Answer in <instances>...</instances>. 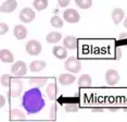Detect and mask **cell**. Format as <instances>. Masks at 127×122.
I'll list each match as a JSON object with an SVG mask.
<instances>
[{
  "label": "cell",
  "instance_id": "obj_2",
  "mask_svg": "<svg viewBox=\"0 0 127 122\" xmlns=\"http://www.w3.org/2000/svg\"><path fill=\"white\" fill-rule=\"evenodd\" d=\"M64 69L71 73H78L82 69V62L76 57H70L65 61Z\"/></svg>",
  "mask_w": 127,
  "mask_h": 122
},
{
  "label": "cell",
  "instance_id": "obj_24",
  "mask_svg": "<svg viewBox=\"0 0 127 122\" xmlns=\"http://www.w3.org/2000/svg\"><path fill=\"white\" fill-rule=\"evenodd\" d=\"M50 23H51V25H52L53 27H56V28L63 27V20L60 16H58V15H54V16L51 17Z\"/></svg>",
  "mask_w": 127,
  "mask_h": 122
},
{
  "label": "cell",
  "instance_id": "obj_34",
  "mask_svg": "<svg viewBox=\"0 0 127 122\" xmlns=\"http://www.w3.org/2000/svg\"><path fill=\"white\" fill-rule=\"evenodd\" d=\"M124 26H125V27L127 28V17L125 19V21H124Z\"/></svg>",
  "mask_w": 127,
  "mask_h": 122
},
{
  "label": "cell",
  "instance_id": "obj_12",
  "mask_svg": "<svg viewBox=\"0 0 127 122\" xmlns=\"http://www.w3.org/2000/svg\"><path fill=\"white\" fill-rule=\"evenodd\" d=\"M63 46H64L66 49H70V50H74V49H76L77 46H78L76 37L71 36V35L64 37V39H63Z\"/></svg>",
  "mask_w": 127,
  "mask_h": 122
},
{
  "label": "cell",
  "instance_id": "obj_18",
  "mask_svg": "<svg viewBox=\"0 0 127 122\" xmlns=\"http://www.w3.org/2000/svg\"><path fill=\"white\" fill-rule=\"evenodd\" d=\"M47 65V63L42 60H36V61H33V62L30 64V70L32 72H39L41 70H44Z\"/></svg>",
  "mask_w": 127,
  "mask_h": 122
},
{
  "label": "cell",
  "instance_id": "obj_15",
  "mask_svg": "<svg viewBox=\"0 0 127 122\" xmlns=\"http://www.w3.org/2000/svg\"><path fill=\"white\" fill-rule=\"evenodd\" d=\"M112 20L115 24H120L121 22L123 21L124 16H125V13H124V10L121 8H115L113 11H112Z\"/></svg>",
  "mask_w": 127,
  "mask_h": 122
},
{
  "label": "cell",
  "instance_id": "obj_22",
  "mask_svg": "<svg viewBox=\"0 0 127 122\" xmlns=\"http://www.w3.org/2000/svg\"><path fill=\"white\" fill-rule=\"evenodd\" d=\"M10 118L12 120H23V119H25V115L20 110L13 109L10 111Z\"/></svg>",
  "mask_w": 127,
  "mask_h": 122
},
{
  "label": "cell",
  "instance_id": "obj_11",
  "mask_svg": "<svg viewBox=\"0 0 127 122\" xmlns=\"http://www.w3.org/2000/svg\"><path fill=\"white\" fill-rule=\"evenodd\" d=\"M58 80H59V83L61 84V85L67 86V85L73 84L75 81H76V77L70 73H63V74H60V76Z\"/></svg>",
  "mask_w": 127,
  "mask_h": 122
},
{
  "label": "cell",
  "instance_id": "obj_30",
  "mask_svg": "<svg viewBox=\"0 0 127 122\" xmlns=\"http://www.w3.org/2000/svg\"><path fill=\"white\" fill-rule=\"evenodd\" d=\"M0 101H1V103H0V107H1V108H3V107H4V105H5V99H4V96H0Z\"/></svg>",
  "mask_w": 127,
  "mask_h": 122
},
{
  "label": "cell",
  "instance_id": "obj_16",
  "mask_svg": "<svg viewBox=\"0 0 127 122\" xmlns=\"http://www.w3.org/2000/svg\"><path fill=\"white\" fill-rule=\"evenodd\" d=\"M0 59L3 63H11L14 61V57L9 49H2L0 51Z\"/></svg>",
  "mask_w": 127,
  "mask_h": 122
},
{
  "label": "cell",
  "instance_id": "obj_3",
  "mask_svg": "<svg viewBox=\"0 0 127 122\" xmlns=\"http://www.w3.org/2000/svg\"><path fill=\"white\" fill-rule=\"evenodd\" d=\"M26 52L31 56H38V55L41 52V44H40L38 40H35V39H32L30 40L27 44H26Z\"/></svg>",
  "mask_w": 127,
  "mask_h": 122
},
{
  "label": "cell",
  "instance_id": "obj_23",
  "mask_svg": "<svg viewBox=\"0 0 127 122\" xmlns=\"http://www.w3.org/2000/svg\"><path fill=\"white\" fill-rule=\"evenodd\" d=\"M75 3L77 4V7H79L83 10L89 9L92 4V0H75Z\"/></svg>",
  "mask_w": 127,
  "mask_h": 122
},
{
  "label": "cell",
  "instance_id": "obj_4",
  "mask_svg": "<svg viewBox=\"0 0 127 122\" xmlns=\"http://www.w3.org/2000/svg\"><path fill=\"white\" fill-rule=\"evenodd\" d=\"M63 19H64L67 23L75 24V23L79 22L80 15L76 10H74V9H66L64 12H63Z\"/></svg>",
  "mask_w": 127,
  "mask_h": 122
},
{
  "label": "cell",
  "instance_id": "obj_17",
  "mask_svg": "<svg viewBox=\"0 0 127 122\" xmlns=\"http://www.w3.org/2000/svg\"><path fill=\"white\" fill-rule=\"evenodd\" d=\"M91 83H92V80H91V76L89 74H83V75H80L79 78H78V81H77V84H78V86L79 87H83V88L91 86Z\"/></svg>",
  "mask_w": 127,
  "mask_h": 122
},
{
  "label": "cell",
  "instance_id": "obj_13",
  "mask_svg": "<svg viewBox=\"0 0 127 122\" xmlns=\"http://www.w3.org/2000/svg\"><path fill=\"white\" fill-rule=\"evenodd\" d=\"M13 35H14V37H15L16 39H19V40L24 39L25 37L27 36L26 27L23 26V25H16L15 27H14V30H13Z\"/></svg>",
  "mask_w": 127,
  "mask_h": 122
},
{
  "label": "cell",
  "instance_id": "obj_27",
  "mask_svg": "<svg viewBox=\"0 0 127 122\" xmlns=\"http://www.w3.org/2000/svg\"><path fill=\"white\" fill-rule=\"evenodd\" d=\"M50 118L52 119V120H56L57 119V106L56 105H53L52 108L50 110Z\"/></svg>",
  "mask_w": 127,
  "mask_h": 122
},
{
  "label": "cell",
  "instance_id": "obj_26",
  "mask_svg": "<svg viewBox=\"0 0 127 122\" xmlns=\"http://www.w3.org/2000/svg\"><path fill=\"white\" fill-rule=\"evenodd\" d=\"M11 83H12V77L8 74H3L1 76V84L5 87H10Z\"/></svg>",
  "mask_w": 127,
  "mask_h": 122
},
{
  "label": "cell",
  "instance_id": "obj_32",
  "mask_svg": "<svg viewBox=\"0 0 127 122\" xmlns=\"http://www.w3.org/2000/svg\"><path fill=\"white\" fill-rule=\"evenodd\" d=\"M103 108H94L92 109V112H102Z\"/></svg>",
  "mask_w": 127,
  "mask_h": 122
},
{
  "label": "cell",
  "instance_id": "obj_33",
  "mask_svg": "<svg viewBox=\"0 0 127 122\" xmlns=\"http://www.w3.org/2000/svg\"><path fill=\"white\" fill-rule=\"evenodd\" d=\"M118 108H110V111H117Z\"/></svg>",
  "mask_w": 127,
  "mask_h": 122
},
{
  "label": "cell",
  "instance_id": "obj_19",
  "mask_svg": "<svg viewBox=\"0 0 127 122\" xmlns=\"http://www.w3.org/2000/svg\"><path fill=\"white\" fill-rule=\"evenodd\" d=\"M62 38V34H60L59 32H51L47 35L46 37V40L49 44H57L58 42H60Z\"/></svg>",
  "mask_w": 127,
  "mask_h": 122
},
{
  "label": "cell",
  "instance_id": "obj_5",
  "mask_svg": "<svg viewBox=\"0 0 127 122\" xmlns=\"http://www.w3.org/2000/svg\"><path fill=\"white\" fill-rule=\"evenodd\" d=\"M22 82L20 78H12V83L10 85L9 94L11 97H19L22 93Z\"/></svg>",
  "mask_w": 127,
  "mask_h": 122
},
{
  "label": "cell",
  "instance_id": "obj_8",
  "mask_svg": "<svg viewBox=\"0 0 127 122\" xmlns=\"http://www.w3.org/2000/svg\"><path fill=\"white\" fill-rule=\"evenodd\" d=\"M120 74L116 70L109 69L105 73V81L109 85H116L120 82Z\"/></svg>",
  "mask_w": 127,
  "mask_h": 122
},
{
  "label": "cell",
  "instance_id": "obj_21",
  "mask_svg": "<svg viewBox=\"0 0 127 122\" xmlns=\"http://www.w3.org/2000/svg\"><path fill=\"white\" fill-rule=\"evenodd\" d=\"M48 7V0H34V8L37 11H42Z\"/></svg>",
  "mask_w": 127,
  "mask_h": 122
},
{
  "label": "cell",
  "instance_id": "obj_9",
  "mask_svg": "<svg viewBox=\"0 0 127 122\" xmlns=\"http://www.w3.org/2000/svg\"><path fill=\"white\" fill-rule=\"evenodd\" d=\"M46 93L48 95V98L50 100H57L58 99V96H59V88H58L57 84L56 83H51L49 84L48 87L46 88Z\"/></svg>",
  "mask_w": 127,
  "mask_h": 122
},
{
  "label": "cell",
  "instance_id": "obj_1",
  "mask_svg": "<svg viewBox=\"0 0 127 122\" xmlns=\"http://www.w3.org/2000/svg\"><path fill=\"white\" fill-rule=\"evenodd\" d=\"M22 106L28 115H35L45 108L46 103L39 87H33L22 97Z\"/></svg>",
  "mask_w": 127,
  "mask_h": 122
},
{
  "label": "cell",
  "instance_id": "obj_28",
  "mask_svg": "<svg viewBox=\"0 0 127 122\" xmlns=\"http://www.w3.org/2000/svg\"><path fill=\"white\" fill-rule=\"evenodd\" d=\"M0 28H1V32H0L1 35H4L9 31V26H8V24H5V23H1V24H0Z\"/></svg>",
  "mask_w": 127,
  "mask_h": 122
},
{
  "label": "cell",
  "instance_id": "obj_31",
  "mask_svg": "<svg viewBox=\"0 0 127 122\" xmlns=\"http://www.w3.org/2000/svg\"><path fill=\"white\" fill-rule=\"evenodd\" d=\"M118 39H121V40L127 39V33H122V34H120V36H118Z\"/></svg>",
  "mask_w": 127,
  "mask_h": 122
},
{
  "label": "cell",
  "instance_id": "obj_29",
  "mask_svg": "<svg viewBox=\"0 0 127 122\" xmlns=\"http://www.w3.org/2000/svg\"><path fill=\"white\" fill-rule=\"evenodd\" d=\"M70 1L71 0H58V3H59L60 7L65 8V7H67V5L70 4Z\"/></svg>",
  "mask_w": 127,
  "mask_h": 122
},
{
  "label": "cell",
  "instance_id": "obj_6",
  "mask_svg": "<svg viewBox=\"0 0 127 122\" xmlns=\"http://www.w3.org/2000/svg\"><path fill=\"white\" fill-rule=\"evenodd\" d=\"M11 71H12V74L15 76H23V75L26 74L27 68L24 61H16L15 63H13Z\"/></svg>",
  "mask_w": 127,
  "mask_h": 122
},
{
  "label": "cell",
  "instance_id": "obj_25",
  "mask_svg": "<svg viewBox=\"0 0 127 122\" xmlns=\"http://www.w3.org/2000/svg\"><path fill=\"white\" fill-rule=\"evenodd\" d=\"M64 110L66 112H77L78 111V106L75 103H67L64 106Z\"/></svg>",
  "mask_w": 127,
  "mask_h": 122
},
{
  "label": "cell",
  "instance_id": "obj_20",
  "mask_svg": "<svg viewBox=\"0 0 127 122\" xmlns=\"http://www.w3.org/2000/svg\"><path fill=\"white\" fill-rule=\"evenodd\" d=\"M47 82V77H32L30 78V85L34 87H41Z\"/></svg>",
  "mask_w": 127,
  "mask_h": 122
},
{
  "label": "cell",
  "instance_id": "obj_7",
  "mask_svg": "<svg viewBox=\"0 0 127 122\" xmlns=\"http://www.w3.org/2000/svg\"><path fill=\"white\" fill-rule=\"evenodd\" d=\"M19 17L23 23H31L35 19V12L31 8H24L21 10V12L19 14Z\"/></svg>",
  "mask_w": 127,
  "mask_h": 122
},
{
  "label": "cell",
  "instance_id": "obj_10",
  "mask_svg": "<svg viewBox=\"0 0 127 122\" xmlns=\"http://www.w3.org/2000/svg\"><path fill=\"white\" fill-rule=\"evenodd\" d=\"M18 7L16 0H7L1 4V12L2 13H11Z\"/></svg>",
  "mask_w": 127,
  "mask_h": 122
},
{
  "label": "cell",
  "instance_id": "obj_14",
  "mask_svg": "<svg viewBox=\"0 0 127 122\" xmlns=\"http://www.w3.org/2000/svg\"><path fill=\"white\" fill-rule=\"evenodd\" d=\"M52 54L54 57H57L58 59L60 60H64L66 57H67V51H66V48L64 46H54L52 49Z\"/></svg>",
  "mask_w": 127,
  "mask_h": 122
}]
</instances>
